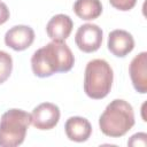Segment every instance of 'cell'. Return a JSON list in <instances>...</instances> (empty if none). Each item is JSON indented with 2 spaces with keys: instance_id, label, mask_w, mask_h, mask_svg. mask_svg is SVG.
I'll return each instance as SVG.
<instances>
[{
  "instance_id": "obj_1",
  "label": "cell",
  "mask_w": 147,
  "mask_h": 147,
  "mask_svg": "<svg viewBox=\"0 0 147 147\" xmlns=\"http://www.w3.org/2000/svg\"><path fill=\"white\" fill-rule=\"evenodd\" d=\"M75 56L64 41L52 40L37 49L31 57V68L39 78L51 77L56 72H67L72 69Z\"/></svg>"
},
{
  "instance_id": "obj_2",
  "label": "cell",
  "mask_w": 147,
  "mask_h": 147,
  "mask_svg": "<svg viewBox=\"0 0 147 147\" xmlns=\"http://www.w3.org/2000/svg\"><path fill=\"white\" fill-rule=\"evenodd\" d=\"M134 122L133 108L123 99L110 101L99 117L101 132L110 138L123 137L133 127Z\"/></svg>"
},
{
  "instance_id": "obj_3",
  "label": "cell",
  "mask_w": 147,
  "mask_h": 147,
  "mask_svg": "<svg viewBox=\"0 0 147 147\" xmlns=\"http://www.w3.org/2000/svg\"><path fill=\"white\" fill-rule=\"evenodd\" d=\"M114 72L110 64L102 59L91 60L85 68L84 92L94 100L106 98L113 86Z\"/></svg>"
},
{
  "instance_id": "obj_4",
  "label": "cell",
  "mask_w": 147,
  "mask_h": 147,
  "mask_svg": "<svg viewBox=\"0 0 147 147\" xmlns=\"http://www.w3.org/2000/svg\"><path fill=\"white\" fill-rule=\"evenodd\" d=\"M31 115L25 110L13 108L2 114L0 119V147H16L23 144Z\"/></svg>"
},
{
  "instance_id": "obj_5",
  "label": "cell",
  "mask_w": 147,
  "mask_h": 147,
  "mask_svg": "<svg viewBox=\"0 0 147 147\" xmlns=\"http://www.w3.org/2000/svg\"><path fill=\"white\" fill-rule=\"evenodd\" d=\"M103 31L96 24L85 23L78 28L75 34L77 47L84 53H93L101 47Z\"/></svg>"
},
{
  "instance_id": "obj_6",
  "label": "cell",
  "mask_w": 147,
  "mask_h": 147,
  "mask_svg": "<svg viewBox=\"0 0 147 147\" xmlns=\"http://www.w3.org/2000/svg\"><path fill=\"white\" fill-rule=\"evenodd\" d=\"M31 115V124L38 130H51L55 127L60 121V108L52 102H42L33 108Z\"/></svg>"
},
{
  "instance_id": "obj_7",
  "label": "cell",
  "mask_w": 147,
  "mask_h": 147,
  "mask_svg": "<svg viewBox=\"0 0 147 147\" xmlns=\"http://www.w3.org/2000/svg\"><path fill=\"white\" fill-rule=\"evenodd\" d=\"M34 41V31L29 25H15L5 34V44L16 52L28 49Z\"/></svg>"
},
{
  "instance_id": "obj_8",
  "label": "cell",
  "mask_w": 147,
  "mask_h": 147,
  "mask_svg": "<svg viewBox=\"0 0 147 147\" xmlns=\"http://www.w3.org/2000/svg\"><path fill=\"white\" fill-rule=\"evenodd\" d=\"M129 74L134 90L145 94L147 92V52H141L132 59Z\"/></svg>"
},
{
  "instance_id": "obj_9",
  "label": "cell",
  "mask_w": 147,
  "mask_h": 147,
  "mask_svg": "<svg viewBox=\"0 0 147 147\" xmlns=\"http://www.w3.org/2000/svg\"><path fill=\"white\" fill-rule=\"evenodd\" d=\"M107 47L113 55L117 57H124L133 51L134 39L130 32L116 29L109 33Z\"/></svg>"
},
{
  "instance_id": "obj_10",
  "label": "cell",
  "mask_w": 147,
  "mask_h": 147,
  "mask_svg": "<svg viewBox=\"0 0 147 147\" xmlns=\"http://www.w3.org/2000/svg\"><path fill=\"white\" fill-rule=\"evenodd\" d=\"M64 131L69 140L75 142H84L92 134V125L85 117L71 116L64 124Z\"/></svg>"
},
{
  "instance_id": "obj_11",
  "label": "cell",
  "mask_w": 147,
  "mask_h": 147,
  "mask_svg": "<svg viewBox=\"0 0 147 147\" xmlns=\"http://www.w3.org/2000/svg\"><path fill=\"white\" fill-rule=\"evenodd\" d=\"M72 28L74 22L70 18V16L64 14H57L48 21L46 25V32L52 40L64 41L70 36Z\"/></svg>"
},
{
  "instance_id": "obj_12",
  "label": "cell",
  "mask_w": 147,
  "mask_h": 147,
  "mask_svg": "<svg viewBox=\"0 0 147 147\" xmlns=\"http://www.w3.org/2000/svg\"><path fill=\"white\" fill-rule=\"evenodd\" d=\"M74 11L80 20L93 21L102 14V3L100 0H76Z\"/></svg>"
},
{
  "instance_id": "obj_13",
  "label": "cell",
  "mask_w": 147,
  "mask_h": 147,
  "mask_svg": "<svg viewBox=\"0 0 147 147\" xmlns=\"http://www.w3.org/2000/svg\"><path fill=\"white\" fill-rule=\"evenodd\" d=\"M13 70V59L10 54L5 51H0V84L5 83Z\"/></svg>"
},
{
  "instance_id": "obj_14",
  "label": "cell",
  "mask_w": 147,
  "mask_h": 147,
  "mask_svg": "<svg viewBox=\"0 0 147 147\" xmlns=\"http://www.w3.org/2000/svg\"><path fill=\"white\" fill-rule=\"evenodd\" d=\"M109 2L114 8L121 11H129L136 6L137 0H109Z\"/></svg>"
},
{
  "instance_id": "obj_15",
  "label": "cell",
  "mask_w": 147,
  "mask_h": 147,
  "mask_svg": "<svg viewBox=\"0 0 147 147\" xmlns=\"http://www.w3.org/2000/svg\"><path fill=\"white\" fill-rule=\"evenodd\" d=\"M129 146H146L147 145V134L145 132H139L133 134L127 140Z\"/></svg>"
},
{
  "instance_id": "obj_16",
  "label": "cell",
  "mask_w": 147,
  "mask_h": 147,
  "mask_svg": "<svg viewBox=\"0 0 147 147\" xmlns=\"http://www.w3.org/2000/svg\"><path fill=\"white\" fill-rule=\"evenodd\" d=\"M9 16H10V13H9V9H8L7 5L5 2L0 1V25L6 23L9 18Z\"/></svg>"
}]
</instances>
